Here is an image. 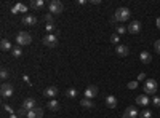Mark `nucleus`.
<instances>
[{
  "label": "nucleus",
  "mask_w": 160,
  "mask_h": 118,
  "mask_svg": "<svg viewBox=\"0 0 160 118\" xmlns=\"http://www.w3.org/2000/svg\"><path fill=\"white\" fill-rule=\"evenodd\" d=\"M130 16H131L130 10L122 6V8H117L115 10V15L110 18V23H112V24H115V23H125V21L130 19Z\"/></svg>",
  "instance_id": "nucleus-1"
},
{
  "label": "nucleus",
  "mask_w": 160,
  "mask_h": 118,
  "mask_svg": "<svg viewBox=\"0 0 160 118\" xmlns=\"http://www.w3.org/2000/svg\"><path fill=\"white\" fill-rule=\"evenodd\" d=\"M31 41H32V37H31L29 32H19L18 35H16V43H18V46L31 45Z\"/></svg>",
  "instance_id": "nucleus-2"
},
{
  "label": "nucleus",
  "mask_w": 160,
  "mask_h": 118,
  "mask_svg": "<svg viewBox=\"0 0 160 118\" xmlns=\"http://www.w3.org/2000/svg\"><path fill=\"white\" fill-rule=\"evenodd\" d=\"M48 10H50L51 15H61V13L64 11V5H62L59 0H51V2L48 3Z\"/></svg>",
  "instance_id": "nucleus-3"
},
{
  "label": "nucleus",
  "mask_w": 160,
  "mask_h": 118,
  "mask_svg": "<svg viewBox=\"0 0 160 118\" xmlns=\"http://www.w3.org/2000/svg\"><path fill=\"white\" fill-rule=\"evenodd\" d=\"M157 88H158V85H157V81L155 80H146V83H144V94L147 96V94H155L157 93Z\"/></svg>",
  "instance_id": "nucleus-4"
},
{
  "label": "nucleus",
  "mask_w": 160,
  "mask_h": 118,
  "mask_svg": "<svg viewBox=\"0 0 160 118\" xmlns=\"http://www.w3.org/2000/svg\"><path fill=\"white\" fill-rule=\"evenodd\" d=\"M42 43L48 48H56L58 46V38H56V35H53V34H47V35L42 38Z\"/></svg>",
  "instance_id": "nucleus-5"
},
{
  "label": "nucleus",
  "mask_w": 160,
  "mask_h": 118,
  "mask_svg": "<svg viewBox=\"0 0 160 118\" xmlns=\"http://www.w3.org/2000/svg\"><path fill=\"white\" fill-rule=\"evenodd\" d=\"M138 110H136V107L135 105H130V107H127L125 109V112L122 113V118H138Z\"/></svg>",
  "instance_id": "nucleus-6"
},
{
  "label": "nucleus",
  "mask_w": 160,
  "mask_h": 118,
  "mask_svg": "<svg viewBox=\"0 0 160 118\" xmlns=\"http://www.w3.org/2000/svg\"><path fill=\"white\" fill-rule=\"evenodd\" d=\"M98 94H99V88L95 86V85L88 86V88L85 89V98H87V99H93V98H96Z\"/></svg>",
  "instance_id": "nucleus-7"
},
{
  "label": "nucleus",
  "mask_w": 160,
  "mask_h": 118,
  "mask_svg": "<svg viewBox=\"0 0 160 118\" xmlns=\"http://www.w3.org/2000/svg\"><path fill=\"white\" fill-rule=\"evenodd\" d=\"M0 94H2V98H10V96H13V85L3 83L2 88H0Z\"/></svg>",
  "instance_id": "nucleus-8"
},
{
  "label": "nucleus",
  "mask_w": 160,
  "mask_h": 118,
  "mask_svg": "<svg viewBox=\"0 0 160 118\" xmlns=\"http://www.w3.org/2000/svg\"><path fill=\"white\" fill-rule=\"evenodd\" d=\"M42 116H43V109L39 105L34 110H29V113H27V118H42Z\"/></svg>",
  "instance_id": "nucleus-9"
},
{
  "label": "nucleus",
  "mask_w": 160,
  "mask_h": 118,
  "mask_svg": "<svg viewBox=\"0 0 160 118\" xmlns=\"http://www.w3.org/2000/svg\"><path fill=\"white\" fill-rule=\"evenodd\" d=\"M23 109H26L27 112H29V110H34L37 107V104H35V99H32V98H27L24 102H23V105H21Z\"/></svg>",
  "instance_id": "nucleus-10"
},
{
  "label": "nucleus",
  "mask_w": 160,
  "mask_h": 118,
  "mask_svg": "<svg viewBox=\"0 0 160 118\" xmlns=\"http://www.w3.org/2000/svg\"><path fill=\"white\" fill-rule=\"evenodd\" d=\"M115 53H117V56L125 58V56H128L130 50H128V46H127V45H117V48H115Z\"/></svg>",
  "instance_id": "nucleus-11"
},
{
  "label": "nucleus",
  "mask_w": 160,
  "mask_h": 118,
  "mask_svg": "<svg viewBox=\"0 0 160 118\" xmlns=\"http://www.w3.org/2000/svg\"><path fill=\"white\" fill-rule=\"evenodd\" d=\"M58 93H59V89L56 86H48L43 91V96L45 98H54V96H58Z\"/></svg>",
  "instance_id": "nucleus-12"
},
{
  "label": "nucleus",
  "mask_w": 160,
  "mask_h": 118,
  "mask_svg": "<svg viewBox=\"0 0 160 118\" xmlns=\"http://www.w3.org/2000/svg\"><path fill=\"white\" fill-rule=\"evenodd\" d=\"M128 32L130 34H140L141 32V23L140 21H133V23L128 26Z\"/></svg>",
  "instance_id": "nucleus-13"
},
{
  "label": "nucleus",
  "mask_w": 160,
  "mask_h": 118,
  "mask_svg": "<svg viewBox=\"0 0 160 118\" xmlns=\"http://www.w3.org/2000/svg\"><path fill=\"white\" fill-rule=\"evenodd\" d=\"M23 24L24 26H35L37 24V18L32 16V15H26L23 18Z\"/></svg>",
  "instance_id": "nucleus-14"
},
{
  "label": "nucleus",
  "mask_w": 160,
  "mask_h": 118,
  "mask_svg": "<svg viewBox=\"0 0 160 118\" xmlns=\"http://www.w3.org/2000/svg\"><path fill=\"white\" fill-rule=\"evenodd\" d=\"M136 102H138V105H141V107H146V105H149V98H147V96H146V94H140V96H138V98H136Z\"/></svg>",
  "instance_id": "nucleus-15"
},
{
  "label": "nucleus",
  "mask_w": 160,
  "mask_h": 118,
  "mask_svg": "<svg viewBox=\"0 0 160 118\" xmlns=\"http://www.w3.org/2000/svg\"><path fill=\"white\" fill-rule=\"evenodd\" d=\"M0 48H2V51H10V53H11L13 45H11V41H10V40L3 38L2 41H0Z\"/></svg>",
  "instance_id": "nucleus-16"
},
{
  "label": "nucleus",
  "mask_w": 160,
  "mask_h": 118,
  "mask_svg": "<svg viewBox=\"0 0 160 118\" xmlns=\"http://www.w3.org/2000/svg\"><path fill=\"white\" fill-rule=\"evenodd\" d=\"M140 59H141L143 64H151V62H152V56H151L149 51H143L140 54Z\"/></svg>",
  "instance_id": "nucleus-17"
},
{
  "label": "nucleus",
  "mask_w": 160,
  "mask_h": 118,
  "mask_svg": "<svg viewBox=\"0 0 160 118\" xmlns=\"http://www.w3.org/2000/svg\"><path fill=\"white\" fill-rule=\"evenodd\" d=\"M43 5H45L43 0H31V3H29V6L32 10H42V8H43Z\"/></svg>",
  "instance_id": "nucleus-18"
},
{
  "label": "nucleus",
  "mask_w": 160,
  "mask_h": 118,
  "mask_svg": "<svg viewBox=\"0 0 160 118\" xmlns=\"http://www.w3.org/2000/svg\"><path fill=\"white\" fill-rule=\"evenodd\" d=\"M106 105L109 109H115L117 107V98L115 96H107L106 98Z\"/></svg>",
  "instance_id": "nucleus-19"
},
{
  "label": "nucleus",
  "mask_w": 160,
  "mask_h": 118,
  "mask_svg": "<svg viewBox=\"0 0 160 118\" xmlns=\"http://www.w3.org/2000/svg\"><path fill=\"white\" fill-rule=\"evenodd\" d=\"M59 102L56 101V99H51L50 102H48V109H50L51 110V112H58V110H59Z\"/></svg>",
  "instance_id": "nucleus-20"
},
{
  "label": "nucleus",
  "mask_w": 160,
  "mask_h": 118,
  "mask_svg": "<svg viewBox=\"0 0 160 118\" xmlns=\"http://www.w3.org/2000/svg\"><path fill=\"white\" fill-rule=\"evenodd\" d=\"M80 105H82V107H85V109H93V107H95V104L91 102V99H87V98H85V99H82V101H80Z\"/></svg>",
  "instance_id": "nucleus-21"
},
{
  "label": "nucleus",
  "mask_w": 160,
  "mask_h": 118,
  "mask_svg": "<svg viewBox=\"0 0 160 118\" xmlns=\"http://www.w3.org/2000/svg\"><path fill=\"white\" fill-rule=\"evenodd\" d=\"M11 56L13 58H21V56H23V50H21V46H13Z\"/></svg>",
  "instance_id": "nucleus-22"
},
{
  "label": "nucleus",
  "mask_w": 160,
  "mask_h": 118,
  "mask_svg": "<svg viewBox=\"0 0 160 118\" xmlns=\"http://www.w3.org/2000/svg\"><path fill=\"white\" fill-rule=\"evenodd\" d=\"M77 94H79V91L75 88H69V89H66V96L67 98H77Z\"/></svg>",
  "instance_id": "nucleus-23"
},
{
  "label": "nucleus",
  "mask_w": 160,
  "mask_h": 118,
  "mask_svg": "<svg viewBox=\"0 0 160 118\" xmlns=\"http://www.w3.org/2000/svg\"><path fill=\"white\" fill-rule=\"evenodd\" d=\"M140 118H152V112L146 109V110H143V112L140 113Z\"/></svg>",
  "instance_id": "nucleus-24"
},
{
  "label": "nucleus",
  "mask_w": 160,
  "mask_h": 118,
  "mask_svg": "<svg viewBox=\"0 0 160 118\" xmlns=\"http://www.w3.org/2000/svg\"><path fill=\"white\" fill-rule=\"evenodd\" d=\"M8 77H10L8 70H6V69H2V70H0V78H2V80H6Z\"/></svg>",
  "instance_id": "nucleus-25"
},
{
  "label": "nucleus",
  "mask_w": 160,
  "mask_h": 118,
  "mask_svg": "<svg viewBox=\"0 0 160 118\" xmlns=\"http://www.w3.org/2000/svg\"><path fill=\"white\" fill-rule=\"evenodd\" d=\"M16 6H18L19 13H26V11H27V6H26L24 3H16Z\"/></svg>",
  "instance_id": "nucleus-26"
},
{
  "label": "nucleus",
  "mask_w": 160,
  "mask_h": 118,
  "mask_svg": "<svg viewBox=\"0 0 160 118\" xmlns=\"http://www.w3.org/2000/svg\"><path fill=\"white\" fill-rule=\"evenodd\" d=\"M119 40H120V37H119V34H112V37H110V41H112V43H119Z\"/></svg>",
  "instance_id": "nucleus-27"
},
{
  "label": "nucleus",
  "mask_w": 160,
  "mask_h": 118,
  "mask_svg": "<svg viewBox=\"0 0 160 118\" xmlns=\"http://www.w3.org/2000/svg\"><path fill=\"white\" fill-rule=\"evenodd\" d=\"M127 88H128V89H136V88H138V80H136V81H130L128 85H127Z\"/></svg>",
  "instance_id": "nucleus-28"
},
{
  "label": "nucleus",
  "mask_w": 160,
  "mask_h": 118,
  "mask_svg": "<svg viewBox=\"0 0 160 118\" xmlns=\"http://www.w3.org/2000/svg\"><path fill=\"white\" fill-rule=\"evenodd\" d=\"M128 30V27H125V26H117V34H125Z\"/></svg>",
  "instance_id": "nucleus-29"
},
{
  "label": "nucleus",
  "mask_w": 160,
  "mask_h": 118,
  "mask_svg": "<svg viewBox=\"0 0 160 118\" xmlns=\"http://www.w3.org/2000/svg\"><path fill=\"white\" fill-rule=\"evenodd\" d=\"M152 104H154L155 107H158V109H160V98H158V96H155V98L152 99Z\"/></svg>",
  "instance_id": "nucleus-30"
},
{
  "label": "nucleus",
  "mask_w": 160,
  "mask_h": 118,
  "mask_svg": "<svg viewBox=\"0 0 160 118\" xmlns=\"http://www.w3.org/2000/svg\"><path fill=\"white\" fill-rule=\"evenodd\" d=\"M45 21H47V23H53V15H51V13H47V15H45Z\"/></svg>",
  "instance_id": "nucleus-31"
},
{
  "label": "nucleus",
  "mask_w": 160,
  "mask_h": 118,
  "mask_svg": "<svg viewBox=\"0 0 160 118\" xmlns=\"http://www.w3.org/2000/svg\"><path fill=\"white\" fill-rule=\"evenodd\" d=\"M27 113H29V112H27V110H26V109H23V107H21V109L18 110V115H21V116H24V115L27 116Z\"/></svg>",
  "instance_id": "nucleus-32"
},
{
  "label": "nucleus",
  "mask_w": 160,
  "mask_h": 118,
  "mask_svg": "<svg viewBox=\"0 0 160 118\" xmlns=\"http://www.w3.org/2000/svg\"><path fill=\"white\" fill-rule=\"evenodd\" d=\"M45 27H47V32H51V30L54 29V26H53V23H47V26H45Z\"/></svg>",
  "instance_id": "nucleus-33"
},
{
  "label": "nucleus",
  "mask_w": 160,
  "mask_h": 118,
  "mask_svg": "<svg viewBox=\"0 0 160 118\" xmlns=\"http://www.w3.org/2000/svg\"><path fill=\"white\" fill-rule=\"evenodd\" d=\"M3 110H6V112H8L10 115H13V109H11L10 105H6V104H3Z\"/></svg>",
  "instance_id": "nucleus-34"
},
{
  "label": "nucleus",
  "mask_w": 160,
  "mask_h": 118,
  "mask_svg": "<svg viewBox=\"0 0 160 118\" xmlns=\"http://www.w3.org/2000/svg\"><path fill=\"white\" fill-rule=\"evenodd\" d=\"M154 48H155V51L160 54V40H157L155 43H154Z\"/></svg>",
  "instance_id": "nucleus-35"
},
{
  "label": "nucleus",
  "mask_w": 160,
  "mask_h": 118,
  "mask_svg": "<svg viewBox=\"0 0 160 118\" xmlns=\"http://www.w3.org/2000/svg\"><path fill=\"white\" fill-rule=\"evenodd\" d=\"M16 13H19V10H18V6L15 5V6L11 8V15H16Z\"/></svg>",
  "instance_id": "nucleus-36"
},
{
  "label": "nucleus",
  "mask_w": 160,
  "mask_h": 118,
  "mask_svg": "<svg viewBox=\"0 0 160 118\" xmlns=\"http://www.w3.org/2000/svg\"><path fill=\"white\" fill-rule=\"evenodd\" d=\"M141 80H146V73H140V75H138V81H141Z\"/></svg>",
  "instance_id": "nucleus-37"
},
{
  "label": "nucleus",
  "mask_w": 160,
  "mask_h": 118,
  "mask_svg": "<svg viewBox=\"0 0 160 118\" xmlns=\"http://www.w3.org/2000/svg\"><path fill=\"white\" fill-rule=\"evenodd\" d=\"M155 24H157V27L160 29V18H157V21H155Z\"/></svg>",
  "instance_id": "nucleus-38"
},
{
  "label": "nucleus",
  "mask_w": 160,
  "mask_h": 118,
  "mask_svg": "<svg viewBox=\"0 0 160 118\" xmlns=\"http://www.w3.org/2000/svg\"><path fill=\"white\" fill-rule=\"evenodd\" d=\"M10 118H18L16 115H10Z\"/></svg>",
  "instance_id": "nucleus-39"
},
{
  "label": "nucleus",
  "mask_w": 160,
  "mask_h": 118,
  "mask_svg": "<svg viewBox=\"0 0 160 118\" xmlns=\"http://www.w3.org/2000/svg\"><path fill=\"white\" fill-rule=\"evenodd\" d=\"M21 118H23V116H21Z\"/></svg>",
  "instance_id": "nucleus-40"
}]
</instances>
